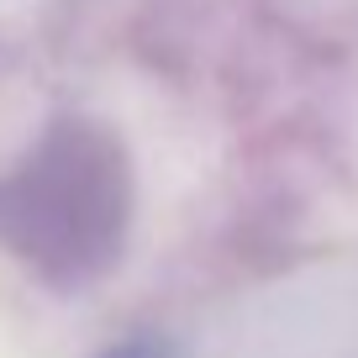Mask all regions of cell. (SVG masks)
I'll list each match as a JSON object with an SVG mask.
<instances>
[{"instance_id": "6da1fadb", "label": "cell", "mask_w": 358, "mask_h": 358, "mask_svg": "<svg viewBox=\"0 0 358 358\" xmlns=\"http://www.w3.org/2000/svg\"><path fill=\"white\" fill-rule=\"evenodd\" d=\"M132 206L137 185L122 137L64 116L0 174V253L48 290H85L116 268Z\"/></svg>"}, {"instance_id": "7a4b0ae2", "label": "cell", "mask_w": 358, "mask_h": 358, "mask_svg": "<svg viewBox=\"0 0 358 358\" xmlns=\"http://www.w3.org/2000/svg\"><path fill=\"white\" fill-rule=\"evenodd\" d=\"M106 358H169L164 348H153V343H127V348H111Z\"/></svg>"}]
</instances>
